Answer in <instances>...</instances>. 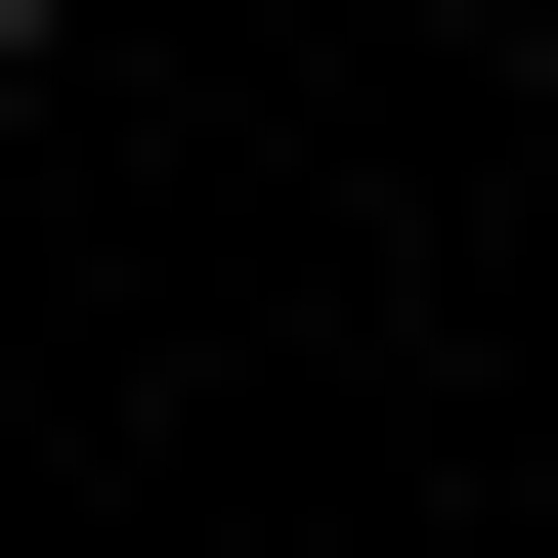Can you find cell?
Segmentation results:
<instances>
[{
    "label": "cell",
    "instance_id": "6da1fadb",
    "mask_svg": "<svg viewBox=\"0 0 558 558\" xmlns=\"http://www.w3.org/2000/svg\"><path fill=\"white\" fill-rule=\"evenodd\" d=\"M0 86H44V0H0Z\"/></svg>",
    "mask_w": 558,
    "mask_h": 558
}]
</instances>
